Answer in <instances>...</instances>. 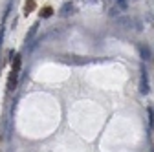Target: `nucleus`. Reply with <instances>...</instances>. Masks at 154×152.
<instances>
[{"instance_id":"f257e3e1","label":"nucleus","mask_w":154,"mask_h":152,"mask_svg":"<svg viewBox=\"0 0 154 152\" xmlns=\"http://www.w3.org/2000/svg\"><path fill=\"white\" fill-rule=\"evenodd\" d=\"M138 50H140V55H141V59H143L145 62L152 59V50L149 48V44L141 42V44H138Z\"/></svg>"},{"instance_id":"9b49d317","label":"nucleus","mask_w":154,"mask_h":152,"mask_svg":"<svg viewBox=\"0 0 154 152\" xmlns=\"http://www.w3.org/2000/svg\"><path fill=\"white\" fill-rule=\"evenodd\" d=\"M35 31H37V24H35V26H33V28H31V31H29V35H28V37H26V41H29V39H31V37H33V35H35Z\"/></svg>"},{"instance_id":"6e6552de","label":"nucleus","mask_w":154,"mask_h":152,"mask_svg":"<svg viewBox=\"0 0 154 152\" xmlns=\"http://www.w3.org/2000/svg\"><path fill=\"white\" fill-rule=\"evenodd\" d=\"M51 15H53V9H51L50 6H46V8L41 11V17H42V18H50Z\"/></svg>"},{"instance_id":"1a4fd4ad","label":"nucleus","mask_w":154,"mask_h":152,"mask_svg":"<svg viewBox=\"0 0 154 152\" xmlns=\"http://www.w3.org/2000/svg\"><path fill=\"white\" fill-rule=\"evenodd\" d=\"M147 114H149V125L152 126V125H154V110H152V108H149V110H147Z\"/></svg>"},{"instance_id":"423d86ee","label":"nucleus","mask_w":154,"mask_h":152,"mask_svg":"<svg viewBox=\"0 0 154 152\" xmlns=\"http://www.w3.org/2000/svg\"><path fill=\"white\" fill-rule=\"evenodd\" d=\"M33 9H35V0H28L26 6H24V13L28 15V13H31Z\"/></svg>"},{"instance_id":"7ed1b4c3","label":"nucleus","mask_w":154,"mask_h":152,"mask_svg":"<svg viewBox=\"0 0 154 152\" xmlns=\"http://www.w3.org/2000/svg\"><path fill=\"white\" fill-rule=\"evenodd\" d=\"M116 24H118L121 29H130L132 28V20L128 17H118V18H116Z\"/></svg>"},{"instance_id":"39448f33","label":"nucleus","mask_w":154,"mask_h":152,"mask_svg":"<svg viewBox=\"0 0 154 152\" xmlns=\"http://www.w3.org/2000/svg\"><path fill=\"white\" fill-rule=\"evenodd\" d=\"M72 13H73V4H72V2H66V4H63V8H61L59 15H61V17H70Z\"/></svg>"},{"instance_id":"9d476101","label":"nucleus","mask_w":154,"mask_h":152,"mask_svg":"<svg viewBox=\"0 0 154 152\" xmlns=\"http://www.w3.org/2000/svg\"><path fill=\"white\" fill-rule=\"evenodd\" d=\"M116 2H118L119 9H127V8H128V2H127V0H116Z\"/></svg>"},{"instance_id":"20e7f679","label":"nucleus","mask_w":154,"mask_h":152,"mask_svg":"<svg viewBox=\"0 0 154 152\" xmlns=\"http://www.w3.org/2000/svg\"><path fill=\"white\" fill-rule=\"evenodd\" d=\"M17 79H18V71H13V70H11V75H9V79H8V92H13V90H15Z\"/></svg>"},{"instance_id":"f03ea898","label":"nucleus","mask_w":154,"mask_h":152,"mask_svg":"<svg viewBox=\"0 0 154 152\" xmlns=\"http://www.w3.org/2000/svg\"><path fill=\"white\" fill-rule=\"evenodd\" d=\"M140 92L141 93H147L150 92V88H149V77H147V71H141V79H140Z\"/></svg>"},{"instance_id":"0eeeda50","label":"nucleus","mask_w":154,"mask_h":152,"mask_svg":"<svg viewBox=\"0 0 154 152\" xmlns=\"http://www.w3.org/2000/svg\"><path fill=\"white\" fill-rule=\"evenodd\" d=\"M13 71H20V55H15L13 59Z\"/></svg>"}]
</instances>
